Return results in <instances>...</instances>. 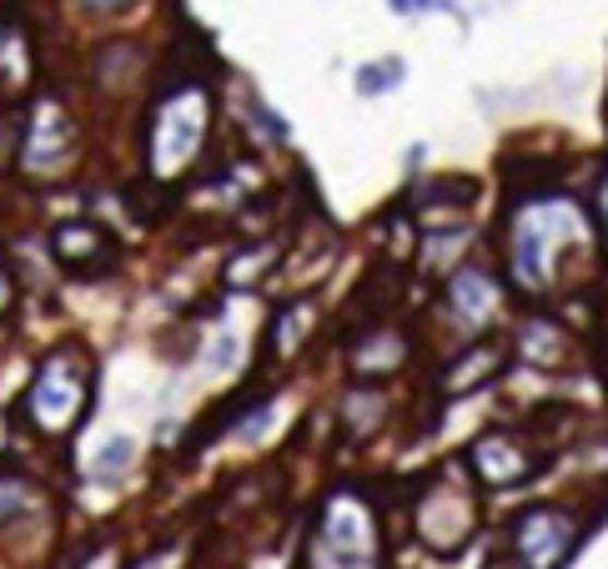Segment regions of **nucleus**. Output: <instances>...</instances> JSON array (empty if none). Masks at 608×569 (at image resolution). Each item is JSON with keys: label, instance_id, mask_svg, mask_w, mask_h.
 Masks as SVG:
<instances>
[{"label": "nucleus", "instance_id": "obj_1", "mask_svg": "<svg viewBox=\"0 0 608 569\" xmlns=\"http://www.w3.org/2000/svg\"><path fill=\"white\" fill-rule=\"evenodd\" d=\"M508 278L523 292H558L594 267V222L569 197H523L503 222Z\"/></svg>", "mask_w": 608, "mask_h": 569}, {"label": "nucleus", "instance_id": "obj_2", "mask_svg": "<svg viewBox=\"0 0 608 569\" xmlns=\"http://www.w3.org/2000/svg\"><path fill=\"white\" fill-rule=\"evenodd\" d=\"M92 388H96L92 358L81 348H56L36 363V378L21 394V413L40 438H65L76 434V424L92 409Z\"/></svg>", "mask_w": 608, "mask_h": 569}, {"label": "nucleus", "instance_id": "obj_3", "mask_svg": "<svg viewBox=\"0 0 608 569\" xmlns=\"http://www.w3.org/2000/svg\"><path fill=\"white\" fill-rule=\"evenodd\" d=\"M207 121H211V101L202 81H182L151 101L146 111V167H151L156 182H171L177 172L192 167V157L207 142Z\"/></svg>", "mask_w": 608, "mask_h": 569}, {"label": "nucleus", "instance_id": "obj_4", "mask_svg": "<svg viewBox=\"0 0 608 569\" xmlns=\"http://www.w3.org/2000/svg\"><path fill=\"white\" fill-rule=\"evenodd\" d=\"M583 524L563 504H528L523 514L508 524V555L518 569H563L579 549Z\"/></svg>", "mask_w": 608, "mask_h": 569}, {"label": "nucleus", "instance_id": "obj_5", "mask_svg": "<svg viewBox=\"0 0 608 569\" xmlns=\"http://www.w3.org/2000/svg\"><path fill=\"white\" fill-rule=\"evenodd\" d=\"M312 565L317 569H373L377 565L373 509L357 494H337L323 509L317 544H312Z\"/></svg>", "mask_w": 608, "mask_h": 569}, {"label": "nucleus", "instance_id": "obj_6", "mask_svg": "<svg viewBox=\"0 0 608 569\" xmlns=\"http://www.w3.org/2000/svg\"><path fill=\"white\" fill-rule=\"evenodd\" d=\"M473 530H478V504H473L467 484H458L448 474L433 479L427 494L417 499V534H423V544L433 555H458L473 540Z\"/></svg>", "mask_w": 608, "mask_h": 569}, {"label": "nucleus", "instance_id": "obj_7", "mask_svg": "<svg viewBox=\"0 0 608 569\" xmlns=\"http://www.w3.org/2000/svg\"><path fill=\"white\" fill-rule=\"evenodd\" d=\"M71 152H76V121L65 117L61 101L40 96L31 107L26 132H21V167L36 177H56L71 161Z\"/></svg>", "mask_w": 608, "mask_h": 569}, {"label": "nucleus", "instance_id": "obj_8", "mask_svg": "<svg viewBox=\"0 0 608 569\" xmlns=\"http://www.w3.org/2000/svg\"><path fill=\"white\" fill-rule=\"evenodd\" d=\"M498 307H503V288H498V278L478 263L458 267L453 278H448V288H442V313H448L463 332H483L498 318Z\"/></svg>", "mask_w": 608, "mask_h": 569}, {"label": "nucleus", "instance_id": "obj_9", "mask_svg": "<svg viewBox=\"0 0 608 569\" xmlns=\"http://www.w3.org/2000/svg\"><path fill=\"white\" fill-rule=\"evenodd\" d=\"M467 469L478 474V484L488 489H518L538 474V453L513 434H483L473 449H467Z\"/></svg>", "mask_w": 608, "mask_h": 569}, {"label": "nucleus", "instance_id": "obj_10", "mask_svg": "<svg viewBox=\"0 0 608 569\" xmlns=\"http://www.w3.org/2000/svg\"><path fill=\"white\" fill-rule=\"evenodd\" d=\"M51 252L56 263L65 267V273H101L106 263H111V232H106L101 222H86V217H71V222H61L51 232Z\"/></svg>", "mask_w": 608, "mask_h": 569}, {"label": "nucleus", "instance_id": "obj_11", "mask_svg": "<svg viewBox=\"0 0 608 569\" xmlns=\"http://www.w3.org/2000/svg\"><path fill=\"white\" fill-rule=\"evenodd\" d=\"M503 363H508V343H498V338H473V343H467L463 353L442 368L438 388L448 398L473 394V388H483L488 378H498V373H503Z\"/></svg>", "mask_w": 608, "mask_h": 569}, {"label": "nucleus", "instance_id": "obj_12", "mask_svg": "<svg viewBox=\"0 0 608 569\" xmlns=\"http://www.w3.org/2000/svg\"><path fill=\"white\" fill-rule=\"evenodd\" d=\"M518 358L523 363H533V368H563L573 358V338L558 323H548V318H528L523 328H518Z\"/></svg>", "mask_w": 608, "mask_h": 569}, {"label": "nucleus", "instance_id": "obj_13", "mask_svg": "<svg viewBox=\"0 0 608 569\" xmlns=\"http://www.w3.org/2000/svg\"><path fill=\"white\" fill-rule=\"evenodd\" d=\"M408 358V338H402L398 328H373L367 338H357L352 343V373L357 378H382V373H392Z\"/></svg>", "mask_w": 608, "mask_h": 569}, {"label": "nucleus", "instance_id": "obj_14", "mask_svg": "<svg viewBox=\"0 0 608 569\" xmlns=\"http://www.w3.org/2000/svg\"><path fill=\"white\" fill-rule=\"evenodd\" d=\"M382 413H388V398L373 394V388H352L342 398V424H348L352 438H367L377 424H382Z\"/></svg>", "mask_w": 608, "mask_h": 569}, {"label": "nucleus", "instance_id": "obj_15", "mask_svg": "<svg viewBox=\"0 0 608 569\" xmlns=\"http://www.w3.org/2000/svg\"><path fill=\"white\" fill-rule=\"evenodd\" d=\"M307 328H312V303H287L282 313L272 318V332H267L272 343L267 348H272L277 358H292L297 353V343L307 338Z\"/></svg>", "mask_w": 608, "mask_h": 569}, {"label": "nucleus", "instance_id": "obj_16", "mask_svg": "<svg viewBox=\"0 0 608 569\" xmlns=\"http://www.w3.org/2000/svg\"><path fill=\"white\" fill-rule=\"evenodd\" d=\"M272 257H277V247H246V252H236V257H227V267H221V278H227V288H252V282L272 267Z\"/></svg>", "mask_w": 608, "mask_h": 569}, {"label": "nucleus", "instance_id": "obj_17", "mask_svg": "<svg viewBox=\"0 0 608 569\" xmlns=\"http://www.w3.org/2000/svg\"><path fill=\"white\" fill-rule=\"evenodd\" d=\"M473 192H478V186L467 182V177H438V182L423 186V202H427V213H438V207H467Z\"/></svg>", "mask_w": 608, "mask_h": 569}, {"label": "nucleus", "instance_id": "obj_18", "mask_svg": "<svg viewBox=\"0 0 608 569\" xmlns=\"http://www.w3.org/2000/svg\"><path fill=\"white\" fill-rule=\"evenodd\" d=\"M31 499H36V494H31V484H26V479L0 474V530H5V524H11L15 514H26V509H31Z\"/></svg>", "mask_w": 608, "mask_h": 569}, {"label": "nucleus", "instance_id": "obj_19", "mask_svg": "<svg viewBox=\"0 0 608 569\" xmlns=\"http://www.w3.org/2000/svg\"><path fill=\"white\" fill-rule=\"evenodd\" d=\"M392 81H402V61H377V66H363V71H357V92H363V96H377L382 86H392Z\"/></svg>", "mask_w": 608, "mask_h": 569}, {"label": "nucleus", "instance_id": "obj_20", "mask_svg": "<svg viewBox=\"0 0 608 569\" xmlns=\"http://www.w3.org/2000/svg\"><path fill=\"white\" fill-rule=\"evenodd\" d=\"M131 0H81V11L86 15H121Z\"/></svg>", "mask_w": 608, "mask_h": 569}, {"label": "nucleus", "instance_id": "obj_21", "mask_svg": "<svg viewBox=\"0 0 608 569\" xmlns=\"http://www.w3.org/2000/svg\"><path fill=\"white\" fill-rule=\"evenodd\" d=\"M11 307H15V278L5 273V263H0V318H5Z\"/></svg>", "mask_w": 608, "mask_h": 569}, {"label": "nucleus", "instance_id": "obj_22", "mask_svg": "<svg viewBox=\"0 0 608 569\" xmlns=\"http://www.w3.org/2000/svg\"><path fill=\"white\" fill-rule=\"evenodd\" d=\"M427 5H433V0H392L398 15H417V11H427Z\"/></svg>", "mask_w": 608, "mask_h": 569}, {"label": "nucleus", "instance_id": "obj_23", "mask_svg": "<svg viewBox=\"0 0 608 569\" xmlns=\"http://www.w3.org/2000/svg\"><path fill=\"white\" fill-rule=\"evenodd\" d=\"M598 207H604V217H608V177H604V192H598Z\"/></svg>", "mask_w": 608, "mask_h": 569}, {"label": "nucleus", "instance_id": "obj_24", "mask_svg": "<svg viewBox=\"0 0 608 569\" xmlns=\"http://www.w3.org/2000/svg\"><path fill=\"white\" fill-rule=\"evenodd\" d=\"M604 338H608V303H604Z\"/></svg>", "mask_w": 608, "mask_h": 569}]
</instances>
